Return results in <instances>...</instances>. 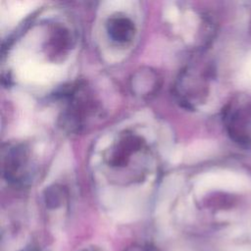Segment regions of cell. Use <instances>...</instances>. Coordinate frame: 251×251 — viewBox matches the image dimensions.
I'll return each instance as SVG.
<instances>
[{"label":"cell","mask_w":251,"mask_h":251,"mask_svg":"<svg viewBox=\"0 0 251 251\" xmlns=\"http://www.w3.org/2000/svg\"><path fill=\"white\" fill-rule=\"evenodd\" d=\"M3 175L15 185H25L30 177L28 151L23 144H9L3 149Z\"/></svg>","instance_id":"cell-1"},{"label":"cell","mask_w":251,"mask_h":251,"mask_svg":"<svg viewBox=\"0 0 251 251\" xmlns=\"http://www.w3.org/2000/svg\"><path fill=\"white\" fill-rule=\"evenodd\" d=\"M144 147L145 142L140 136L126 132L112 148L108 163L111 167L123 168L130 161L132 155L140 152Z\"/></svg>","instance_id":"cell-2"},{"label":"cell","mask_w":251,"mask_h":251,"mask_svg":"<svg viewBox=\"0 0 251 251\" xmlns=\"http://www.w3.org/2000/svg\"><path fill=\"white\" fill-rule=\"evenodd\" d=\"M106 29L109 37L118 43H127L135 34L133 22L124 15L112 16L107 22Z\"/></svg>","instance_id":"cell-3"},{"label":"cell","mask_w":251,"mask_h":251,"mask_svg":"<svg viewBox=\"0 0 251 251\" xmlns=\"http://www.w3.org/2000/svg\"><path fill=\"white\" fill-rule=\"evenodd\" d=\"M159 80L160 78L154 71L140 70L131 78L132 91L141 97L150 96L158 89Z\"/></svg>","instance_id":"cell-4"},{"label":"cell","mask_w":251,"mask_h":251,"mask_svg":"<svg viewBox=\"0 0 251 251\" xmlns=\"http://www.w3.org/2000/svg\"><path fill=\"white\" fill-rule=\"evenodd\" d=\"M62 190L57 186H54L53 188L48 190V193L46 195V203L48 204V206L57 207L62 201Z\"/></svg>","instance_id":"cell-5"},{"label":"cell","mask_w":251,"mask_h":251,"mask_svg":"<svg viewBox=\"0 0 251 251\" xmlns=\"http://www.w3.org/2000/svg\"><path fill=\"white\" fill-rule=\"evenodd\" d=\"M81 251H101V250H99L98 248H94V247H88V248H85Z\"/></svg>","instance_id":"cell-6"}]
</instances>
